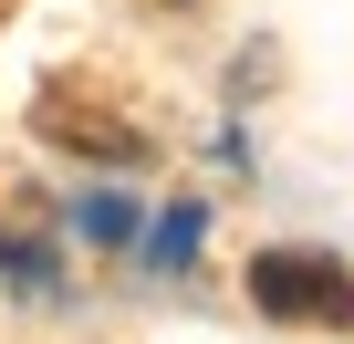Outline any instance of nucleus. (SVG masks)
Returning <instances> with one entry per match:
<instances>
[{
  "label": "nucleus",
  "mask_w": 354,
  "mask_h": 344,
  "mask_svg": "<svg viewBox=\"0 0 354 344\" xmlns=\"http://www.w3.org/2000/svg\"><path fill=\"white\" fill-rule=\"evenodd\" d=\"M250 302L281 313V323H354V282L323 251H261L250 261Z\"/></svg>",
  "instance_id": "1"
},
{
  "label": "nucleus",
  "mask_w": 354,
  "mask_h": 344,
  "mask_svg": "<svg viewBox=\"0 0 354 344\" xmlns=\"http://www.w3.org/2000/svg\"><path fill=\"white\" fill-rule=\"evenodd\" d=\"M42 136H53V146H84V156H115V167H136V156H146V136H125V125H94V115H63V105L42 115Z\"/></svg>",
  "instance_id": "2"
},
{
  "label": "nucleus",
  "mask_w": 354,
  "mask_h": 344,
  "mask_svg": "<svg viewBox=\"0 0 354 344\" xmlns=\"http://www.w3.org/2000/svg\"><path fill=\"white\" fill-rule=\"evenodd\" d=\"M198 251V209H177V219H156V261H188Z\"/></svg>",
  "instance_id": "3"
}]
</instances>
